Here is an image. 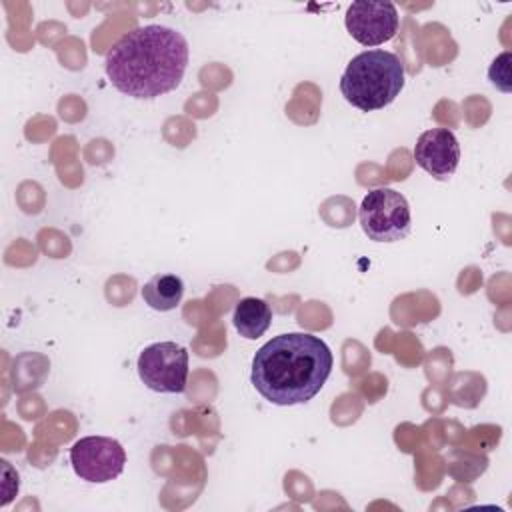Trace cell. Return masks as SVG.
I'll return each mask as SVG.
<instances>
[{"mask_svg":"<svg viewBox=\"0 0 512 512\" xmlns=\"http://www.w3.org/2000/svg\"><path fill=\"white\" fill-rule=\"evenodd\" d=\"M188 64L182 32L148 24L120 36L106 52L104 70L110 84L136 100H152L180 86Z\"/></svg>","mask_w":512,"mask_h":512,"instance_id":"1","label":"cell"},{"mask_svg":"<svg viewBox=\"0 0 512 512\" xmlns=\"http://www.w3.org/2000/svg\"><path fill=\"white\" fill-rule=\"evenodd\" d=\"M332 364L322 338L308 332L278 334L254 354L250 382L270 404H304L322 390Z\"/></svg>","mask_w":512,"mask_h":512,"instance_id":"2","label":"cell"},{"mask_svg":"<svg viewBox=\"0 0 512 512\" xmlns=\"http://www.w3.org/2000/svg\"><path fill=\"white\" fill-rule=\"evenodd\" d=\"M404 74V64L394 52L364 50L348 62L340 78V92L362 112L380 110L396 100L404 88Z\"/></svg>","mask_w":512,"mask_h":512,"instance_id":"3","label":"cell"},{"mask_svg":"<svg viewBox=\"0 0 512 512\" xmlns=\"http://www.w3.org/2000/svg\"><path fill=\"white\" fill-rule=\"evenodd\" d=\"M362 232L374 242H398L412 230L408 200L392 188L370 190L358 208Z\"/></svg>","mask_w":512,"mask_h":512,"instance_id":"4","label":"cell"},{"mask_svg":"<svg viewBox=\"0 0 512 512\" xmlns=\"http://www.w3.org/2000/svg\"><path fill=\"white\" fill-rule=\"evenodd\" d=\"M142 384L160 394H180L188 380V350L176 342H154L138 356Z\"/></svg>","mask_w":512,"mask_h":512,"instance_id":"5","label":"cell"},{"mask_svg":"<svg viewBox=\"0 0 512 512\" xmlns=\"http://www.w3.org/2000/svg\"><path fill=\"white\" fill-rule=\"evenodd\" d=\"M70 464L78 478L104 484L118 478L126 464V450L108 436H86L72 444Z\"/></svg>","mask_w":512,"mask_h":512,"instance_id":"6","label":"cell"},{"mask_svg":"<svg viewBox=\"0 0 512 512\" xmlns=\"http://www.w3.org/2000/svg\"><path fill=\"white\" fill-rule=\"evenodd\" d=\"M348 34L362 46H380L392 40L398 32L400 16L388 0H358L352 2L344 16Z\"/></svg>","mask_w":512,"mask_h":512,"instance_id":"7","label":"cell"},{"mask_svg":"<svg viewBox=\"0 0 512 512\" xmlns=\"http://www.w3.org/2000/svg\"><path fill=\"white\" fill-rule=\"evenodd\" d=\"M416 164L436 180H448L460 164V144L452 130L430 128L414 146Z\"/></svg>","mask_w":512,"mask_h":512,"instance_id":"8","label":"cell"},{"mask_svg":"<svg viewBox=\"0 0 512 512\" xmlns=\"http://www.w3.org/2000/svg\"><path fill=\"white\" fill-rule=\"evenodd\" d=\"M232 322H234L236 332L242 338L256 340V338L264 336V332L270 328V324H272V310L266 304V300L248 296V298H242L236 304Z\"/></svg>","mask_w":512,"mask_h":512,"instance_id":"9","label":"cell"},{"mask_svg":"<svg viewBox=\"0 0 512 512\" xmlns=\"http://www.w3.org/2000/svg\"><path fill=\"white\" fill-rule=\"evenodd\" d=\"M184 296V282L176 274H154L142 286V300L158 312L174 310Z\"/></svg>","mask_w":512,"mask_h":512,"instance_id":"10","label":"cell"},{"mask_svg":"<svg viewBox=\"0 0 512 512\" xmlns=\"http://www.w3.org/2000/svg\"><path fill=\"white\" fill-rule=\"evenodd\" d=\"M488 78L490 82L502 90V92H510V52H502L490 66L488 70Z\"/></svg>","mask_w":512,"mask_h":512,"instance_id":"11","label":"cell"}]
</instances>
